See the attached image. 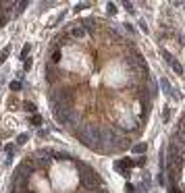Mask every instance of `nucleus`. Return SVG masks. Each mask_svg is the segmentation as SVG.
Instances as JSON below:
<instances>
[{
	"label": "nucleus",
	"instance_id": "nucleus-8",
	"mask_svg": "<svg viewBox=\"0 0 185 193\" xmlns=\"http://www.w3.org/2000/svg\"><path fill=\"white\" fill-rule=\"evenodd\" d=\"M25 108H27V110H31V112H33V110H35V106H33V104H31V102H27V106H25Z\"/></svg>",
	"mask_w": 185,
	"mask_h": 193
},
{
	"label": "nucleus",
	"instance_id": "nucleus-6",
	"mask_svg": "<svg viewBox=\"0 0 185 193\" xmlns=\"http://www.w3.org/2000/svg\"><path fill=\"white\" fill-rule=\"evenodd\" d=\"M31 123H33V125H40V123H42V121H40V116H38V114H35V116H33V118H31Z\"/></svg>",
	"mask_w": 185,
	"mask_h": 193
},
{
	"label": "nucleus",
	"instance_id": "nucleus-3",
	"mask_svg": "<svg viewBox=\"0 0 185 193\" xmlns=\"http://www.w3.org/2000/svg\"><path fill=\"white\" fill-rule=\"evenodd\" d=\"M133 152H146V143H137V146H135V147H133Z\"/></svg>",
	"mask_w": 185,
	"mask_h": 193
},
{
	"label": "nucleus",
	"instance_id": "nucleus-2",
	"mask_svg": "<svg viewBox=\"0 0 185 193\" xmlns=\"http://www.w3.org/2000/svg\"><path fill=\"white\" fill-rule=\"evenodd\" d=\"M83 35H85V29H83V27H73V29H71V37H83Z\"/></svg>",
	"mask_w": 185,
	"mask_h": 193
},
{
	"label": "nucleus",
	"instance_id": "nucleus-4",
	"mask_svg": "<svg viewBox=\"0 0 185 193\" xmlns=\"http://www.w3.org/2000/svg\"><path fill=\"white\" fill-rule=\"evenodd\" d=\"M125 191H127V193H135V187H133V185H127V187H125Z\"/></svg>",
	"mask_w": 185,
	"mask_h": 193
},
{
	"label": "nucleus",
	"instance_id": "nucleus-5",
	"mask_svg": "<svg viewBox=\"0 0 185 193\" xmlns=\"http://www.w3.org/2000/svg\"><path fill=\"white\" fill-rule=\"evenodd\" d=\"M11 87L15 89V92H17V89H21V83H19V81H15V83H13V85H11Z\"/></svg>",
	"mask_w": 185,
	"mask_h": 193
},
{
	"label": "nucleus",
	"instance_id": "nucleus-7",
	"mask_svg": "<svg viewBox=\"0 0 185 193\" xmlns=\"http://www.w3.org/2000/svg\"><path fill=\"white\" fill-rule=\"evenodd\" d=\"M6 54H8V48H6V50H4V52H2V54H0V62H2V60H4V58H6Z\"/></svg>",
	"mask_w": 185,
	"mask_h": 193
},
{
	"label": "nucleus",
	"instance_id": "nucleus-1",
	"mask_svg": "<svg viewBox=\"0 0 185 193\" xmlns=\"http://www.w3.org/2000/svg\"><path fill=\"white\" fill-rule=\"evenodd\" d=\"M164 58H167L168 62H171V67H173V69L177 71V73H183V69H181V64L177 62V60H173V56H171V54H168V52H164Z\"/></svg>",
	"mask_w": 185,
	"mask_h": 193
}]
</instances>
